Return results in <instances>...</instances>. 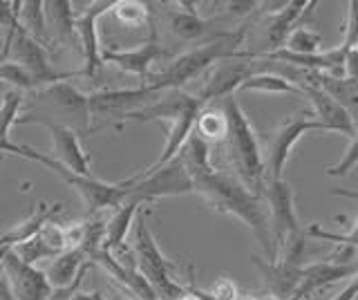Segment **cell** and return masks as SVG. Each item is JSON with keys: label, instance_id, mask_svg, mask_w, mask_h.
<instances>
[{"label": "cell", "instance_id": "cell-4", "mask_svg": "<svg viewBox=\"0 0 358 300\" xmlns=\"http://www.w3.org/2000/svg\"><path fill=\"white\" fill-rule=\"evenodd\" d=\"M244 43V27L235 31H222V34L213 36L204 45H197L184 54H179L175 61H171L166 70L150 74V79L141 83L148 85L155 92L166 90H182L186 83L197 79L208 68L217 65L220 61L240 57V45Z\"/></svg>", "mask_w": 358, "mask_h": 300}, {"label": "cell", "instance_id": "cell-34", "mask_svg": "<svg viewBox=\"0 0 358 300\" xmlns=\"http://www.w3.org/2000/svg\"><path fill=\"white\" fill-rule=\"evenodd\" d=\"M356 43H358V0H352V3H347V20L343 25L341 45L345 50H352L356 48Z\"/></svg>", "mask_w": 358, "mask_h": 300}, {"label": "cell", "instance_id": "cell-13", "mask_svg": "<svg viewBox=\"0 0 358 300\" xmlns=\"http://www.w3.org/2000/svg\"><path fill=\"white\" fill-rule=\"evenodd\" d=\"M115 7V0H101V3H90L87 9L76 14V36H78V45H81L83 54V70L78 74L87 76V79H94V76L103 68V59H101V41H99V18L112 12Z\"/></svg>", "mask_w": 358, "mask_h": 300}, {"label": "cell", "instance_id": "cell-23", "mask_svg": "<svg viewBox=\"0 0 358 300\" xmlns=\"http://www.w3.org/2000/svg\"><path fill=\"white\" fill-rule=\"evenodd\" d=\"M70 0H48L45 3V18H48L50 36L61 45H72L76 41V12Z\"/></svg>", "mask_w": 358, "mask_h": 300}, {"label": "cell", "instance_id": "cell-43", "mask_svg": "<svg viewBox=\"0 0 358 300\" xmlns=\"http://www.w3.org/2000/svg\"><path fill=\"white\" fill-rule=\"evenodd\" d=\"M9 249H0V271H3V260H5V253H7Z\"/></svg>", "mask_w": 358, "mask_h": 300}, {"label": "cell", "instance_id": "cell-24", "mask_svg": "<svg viewBox=\"0 0 358 300\" xmlns=\"http://www.w3.org/2000/svg\"><path fill=\"white\" fill-rule=\"evenodd\" d=\"M179 7L177 12L168 14V27L171 31L182 41H199L201 36H206L210 31V20L201 18L197 12V3H177Z\"/></svg>", "mask_w": 358, "mask_h": 300}, {"label": "cell", "instance_id": "cell-17", "mask_svg": "<svg viewBox=\"0 0 358 300\" xmlns=\"http://www.w3.org/2000/svg\"><path fill=\"white\" fill-rule=\"evenodd\" d=\"M358 273V264H334L327 260H318L313 264L302 266L300 271V283L296 287L294 296L289 300H307L311 294L322 292L334 283L347 280V278H354Z\"/></svg>", "mask_w": 358, "mask_h": 300}, {"label": "cell", "instance_id": "cell-30", "mask_svg": "<svg viewBox=\"0 0 358 300\" xmlns=\"http://www.w3.org/2000/svg\"><path fill=\"white\" fill-rule=\"evenodd\" d=\"M112 14L126 27H143L150 23V9L139 0H115Z\"/></svg>", "mask_w": 358, "mask_h": 300}, {"label": "cell", "instance_id": "cell-44", "mask_svg": "<svg viewBox=\"0 0 358 300\" xmlns=\"http://www.w3.org/2000/svg\"><path fill=\"white\" fill-rule=\"evenodd\" d=\"M94 300H108V298H106L103 294H99V292H96V298H94Z\"/></svg>", "mask_w": 358, "mask_h": 300}, {"label": "cell", "instance_id": "cell-28", "mask_svg": "<svg viewBox=\"0 0 358 300\" xmlns=\"http://www.w3.org/2000/svg\"><path fill=\"white\" fill-rule=\"evenodd\" d=\"M18 25L27 31V34L38 41L41 45L50 41L48 31V18H45V3L41 0H20V14H18Z\"/></svg>", "mask_w": 358, "mask_h": 300}, {"label": "cell", "instance_id": "cell-41", "mask_svg": "<svg viewBox=\"0 0 358 300\" xmlns=\"http://www.w3.org/2000/svg\"><path fill=\"white\" fill-rule=\"evenodd\" d=\"M331 195L347 197V199H358V191H350V188H334Z\"/></svg>", "mask_w": 358, "mask_h": 300}, {"label": "cell", "instance_id": "cell-16", "mask_svg": "<svg viewBox=\"0 0 358 300\" xmlns=\"http://www.w3.org/2000/svg\"><path fill=\"white\" fill-rule=\"evenodd\" d=\"M162 54H164V48L159 45V38H157V29H152L150 38L145 43H141L139 48H132V50H115V48L108 50V48H103L101 59H103V63H112L121 72L139 76V79H143V83H145L150 79L152 63L159 59Z\"/></svg>", "mask_w": 358, "mask_h": 300}, {"label": "cell", "instance_id": "cell-20", "mask_svg": "<svg viewBox=\"0 0 358 300\" xmlns=\"http://www.w3.org/2000/svg\"><path fill=\"white\" fill-rule=\"evenodd\" d=\"M92 266L94 262L81 249H67L61 255H56L54 260H50V264L43 271L48 276L52 289H67L74 283H81Z\"/></svg>", "mask_w": 358, "mask_h": 300}, {"label": "cell", "instance_id": "cell-31", "mask_svg": "<svg viewBox=\"0 0 358 300\" xmlns=\"http://www.w3.org/2000/svg\"><path fill=\"white\" fill-rule=\"evenodd\" d=\"M320 45H322V36L318 31H313L305 25H298L291 34L287 36L285 41V50L294 52V54H318L320 52Z\"/></svg>", "mask_w": 358, "mask_h": 300}, {"label": "cell", "instance_id": "cell-27", "mask_svg": "<svg viewBox=\"0 0 358 300\" xmlns=\"http://www.w3.org/2000/svg\"><path fill=\"white\" fill-rule=\"evenodd\" d=\"M242 92H264V94H302L300 87L282 74L273 72H255L242 85Z\"/></svg>", "mask_w": 358, "mask_h": 300}, {"label": "cell", "instance_id": "cell-8", "mask_svg": "<svg viewBox=\"0 0 358 300\" xmlns=\"http://www.w3.org/2000/svg\"><path fill=\"white\" fill-rule=\"evenodd\" d=\"M311 130L324 132L322 126L313 119V113L302 110V113L282 121V124L271 132V137H268V146H266V157H264L266 182L282 180V173H285V166L291 157V150H294L296 143Z\"/></svg>", "mask_w": 358, "mask_h": 300}, {"label": "cell", "instance_id": "cell-11", "mask_svg": "<svg viewBox=\"0 0 358 300\" xmlns=\"http://www.w3.org/2000/svg\"><path fill=\"white\" fill-rule=\"evenodd\" d=\"M162 92L150 90L148 85L139 87H126V90H101L87 94L90 101V117L92 121H123L130 113L150 106L159 99Z\"/></svg>", "mask_w": 358, "mask_h": 300}, {"label": "cell", "instance_id": "cell-9", "mask_svg": "<svg viewBox=\"0 0 358 300\" xmlns=\"http://www.w3.org/2000/svg\"><path fill=\"white\" fill-rule=\"evenodd\" d=\"M264 199H266V210H268V224H271V238H273V249L275 255L285 247L291 238L302 236L298 213H296V195L289 182L278 180V182H266L264 186Z\"/></svg>", "mask_w": 358, "mask_h": 300}, {"label": "cell", "instance_id": "cell-38", "mask_svg": "<svg viewBox=\"0 0 358 300\" xmlns=\"http://www.w3.org/2000/svg\"><path fill=\"white\" fill-rule=\"evenodd\" d=\"M255 7H260V3H227V14L231 16H249Z\"/></svg>", "mask_w": 358, "mask_h": 300}, {"label": "cell", "instance_id": "cell-25", "mask_svg": "<svg viewBox=\"0 0 358 300\" xmlns=\"http://www.w3.org/2000/svg\"><path fill=\"white\" fill-rule=\"evenodd\" d=\"M139 213H141V204L123 202L115 213H112V217L106 222V249L110 253L126 247V238L134 229V222H137Z\"/></svg>", "mask_w": 358, "mask_h": 300}, {"label": "cell", "instance_id": "cell-36", "mask_svg": "<svg viewBox=\"0 0 358 300\" xmlns=\"http://www.w3.org/2000/svg\"><path fill=\"white\" fill-rule=\"evenodd\" d=\"M83 283V280H81ZM81 283H74L72 287L67 289H54L50 300H94L96 298V292L92 294H85V292H78V287H81Z\"/></svg>", "mask_w": 358, "mask_h": 300}, {"label": "cell", "instance_id": "cell-10", "mask_svg": "<svg viewBox=\"0 0 358 300\" xmlns=\"http://www.w3.org/2000/svg\"><path fill=\"white\" fill-rule=\"evenodd\" d=\"M50 171L59 175L67 186H72L74 191L81 195L83 204L87 206L90 213H94V210H103V208L117 210L128 199V188L130 186H128L126 180L117 182V184H110V182L99 180V177H94V175H87V177L74 175L67 169H63L59 162H54Z\"/></svg>", "mask_w": 358, "mask_h": 300}, {"label": "cell", "instance_id": "cell-19", "mask_svg": "<svg viewBox=\"0 0 358 300\" xmlns=\"http://www.w3.org/2000/svg\"><path fill=\"white\" fill-rule=\"evenodd\" d=\"M253 264L257 266V271L264 278V285L268 287L275 298L280 300H289L294 296L296 287L300 283V271L302 264L294 260H285V258H275V260H262L260 255H253Z\"/></svg>", "mask_w": 358, "mask_h": 300}, {"label": "cell", "instance_id": "cell-6", "mask_svg": "<svg viewBox=\"0 0 358 300\" xmlns=\"http://www.w3.org/2000/svg\"><path fill=\"white\" fill-rule=\"evenodd\" d=\"M128 199L126 202L137 204H152L162 197H179L195 193V182L190 180L188 171L179 157L168 162L162 169L152 173H137L128 177Z\"/></svg>", "mask_w": 358, "mask_h": 300}, {"label": "cell", "instance_id": "cell-3", "mask_svg": "<svg viewBox=\"0 0 358 300\" xmlns=\"http://www.w3.org/2000/svg\"><path fill=\"white\" fill-rule=\"evenodd\" d=\"M220 108L227 117V148L229 159L235 171V177L249 188L251 193L260 195L266 186V171H264V157L257 135L251 126L249 117L244 115L242 106L238 103L235 94L224 97L220 101Z\"/></svg>", "mask_w": 358, "mask_h": 300}, {"label": "cell", "instance_id": "cell-37", "mask_svg": "<svg viewBox=\"0 0 358 300\" xmlns=\"http://www.w3.org/2000/svg\"><path fill=\"white\" fill-rule=\"evenodd\" d=\"M343 74H345V79L358 81V48L347 50L345 63H343Z\"/></svg>", "mask_w": 358, "mask_h": 300}, {"label": "cell", "instance_id": "cell-7", "mask_svg": "<svg viewBox=\"0 0 358 300\" xmlns=\"http://www.w3.org/2000/svg\"><path fill=\"white\" fill-rule=\"evenodd\" d=\"M11 61L25 68L41 87H48L54 83L70 81L72 76H78V72H59L52 68V63L45 57V50L38 41H34L20 25L9 31L5 36V48L0 52V63Z\"/></svg>", "mask_w": 358, "mask_h": 300}, {"label": "cell", "instance_id": "cell-33", "mask_svg": "<svg viewBox=\"0 0 358 300\" xmlns=\"http://www.w3.org/2000/svg\"><path fill=\"white\" fill-rule=\"evenodd\" d=\"M350 146H347L345 155L341 157V162H336L334 166L327 169L329 177H345L354 171V166L358 164V119H354V135L350 137Z\"/></svg>", "mask_w": 358, "mask_h": 300}, {"label": "cell", "instance_id": "cell-15", "mask_svg": "<svg viewBox=\"0 0 358 300\" xmlns=\"http://www.w3.org/2000/svg\"><path fill=\"white\" fill-rule=\"evenodd\" d=\"M302 97L309 99L313 108V119L322 126L324 132H338V135H354V119L334 97L318 87L316 83H298Z\"/></svg>", "mask_w": 358, "mask_h": 300}, {"label": "cell", "instance_id": "cell-21", "mask_svg": "<svg viewBox=\"0 0 358 300\" xmlns=\"http://www.w3.org/2000/svg\"><path fill=\"white\" fill-rule=\"evenodd\" d=\"M318 3H287L282 9H278L275 14L268 16L266 20V29H264V38L268 43V52H275L280 50V45H285L287 36L300 25V18H305L307 14L313 12V7Z\"/></svg>", "mask_w": 358, "mask_h": 300}, {"label": "cell", "instance_id": "cell-1", "mask_svg": "<svg viewBox=\"0 0 358 300\" xmlns=\"http://www.w3.org/2000/svg\"><path fill=\"white\" fill-rule=\"evenodd\" d=\"M195 193L204 197V202L224 215H233L244 222L262 247L264 260H275L271 224H268V210L262 206V197L251 193L238 177L215 171L195 182Z\"/></svg>", "mask_w": 358, "mask_h": 300}, {"label": "cell", "instance_id": "cell-12", "mask_svg": "<svg viewBox=\"0 0 358 300\" xmlns=\"http://www.w3.org/2000/svg\"><path fill=\"white\" fill-rule=\"evenodd\" d=\"M253 74H255V59L249 57V52H240V57L213 65L204 87L197 92V99L204 106L215 101V99L222 101L224 97H231L235 90H240V85Z\"/></svg>", "mask_w": 358, "mask_h": 300}, {"label": "cell", "instance_id": "cell-29", "mask_svg": "<svg viewBox=\"0 0 358 300\" xmlns=\"http://www.w3.org/2000/svg\"><path fill=\"white\" fill-rule=\"evenodd\" d=\"M227 117H224L222 108H201L195 121V135L201 137L206 143H215L227 139Z\"/></svg>", "mask_w": 358, "mask_h": 300}, {"label": "cell", "instance_id": "cell-40", "mask_svg": "<svg viewBox=\"0 0 358 300\" xmlns=\"http://www.w3.org/2000/svg\"><path fill=\"white\" fill-rule=\"evenodd\" d=\"M0 300H16L14 294H11L7 280H5V276H0Z\"/></svg>", "mask_w": 358, "mask_h": 300}, {"label": "cell", "instance_id": "cell-5", "mask_svg": "<svg viewBox=\"0 0 358 300\" xmlns=\"http://www.w3.org/2000/svg\"><path fill=\"white\" fill-rule=\"evenodd\" d=\"M134 244H132V253H134V262H137V269L143 273V278L152 285L155 294L159 296V300H177L186 294V287L179 285L173 278L175 264L162 253L159 244H157L152 231L148 227V215L141 213L137 215L134 222Z\"/></svg>", "mask_w": 358, "mask_h": 300}, {"label": "cell", "instance_id": "cell-18", "mask_svg": "<svg viewBox=\"0 0 358 300\" xmlns=\"http://www.w3.org/2000/svg\"><path fill=\"white\" fill-rule=\"evenodd\" d=\"M50 137H52V155L50 157L54 162H59L63 169H67L74 175H92L90 171V157L85 148L81 146V135L70 128L63 126H50L48 128Z\"/></svg>", "mask_w": 358, "mask_h": 300}, {"label": "cell", "instance_id": "cell-2", "mask_svg": "<svg viewBox=\"0 0 358 300\" xmlns=\"http://www.w3.org/2000/svg\"><path fill=\"white\" fill-rule=\"evenodd\" d=\"M20 124H31L43 128L63 126L85 137L92 130L87 94L76 90L67 81L34 90L29 92V97L22 99V110L16 126Z\"/></svg>", "mask_w": 358, "mask_h": 300}, {"label": "cell", "instance_id": "cell-35", "mask_svg": "<svg viewBox=\"0 0 358 300\" xmlns=\"http://www.w3.org/2000/svg\"><path fill=\"white\" fill-rule=\"evenodd\" d=\"M18 14H20V0L16 3H5L0 0V29H5L7 34L18 27Z\"/></svg>", "mask_w": 358, "mask_h": 300}, {"label": "cell", "instance_id": "cell-26", "mask_svg": "<svg viewBox=\"0 0 358 300\" xmlns=\"http://www.w3.org/2000/svg\"><path fill=\"white\" fill-rule=\"evenodd\" d=\"M177 157L182 159L184 169L188 171L193 182H199L201 177H206V175L217 171L215 166L210 164V143H206L201 137H197L195 132L188 137V141L184 143V148L179 150Z\"/></svg>", "mask_w": 358, "mask_h": 300}, {"label": "cell", "instance_id": "cell-32", "mask_svg": "<svg viewBox=\"0 0 358 300\" xmlns=\"http://www.w3.org/2000/svg\"><path fill=\"white\" fill-rule=\"evenodd\" d=\"M14 251L18 258L22 260V262H27V264H36V262H41V260H54L56 255H61V253H56L48 242H45L43 238H41V233L36 238H31V240H27V242H22V244H18V247H14L11 249Z\"/></svg>", "mask_w": 358, "mask_h": 300}, {"label": "cell", "instance_id": "cell-42", "mask_svg": "<svg viewBox=\"0 0 358 300\" xmlns=\"http://www.w3.org/2000/svg\"><path fill=\"white\" fill-rule=\"evenodd\" d=\"M177 300H199V298H197L195 294H190V292H188V289H186V294H184L182 298H177Z\"/></svg>", "mask_w": 358, "mask_h": 300}, {"label": "cell", "instance_id": "cell-22", "mask_svg": "<svg viewBox=\"0 0 358 300\" xmlns=\"http://www.w3.org/2000/svg\"><path fill=\"white\" fill-rule=\"evenodd\" d=\"M61 210H63V204H59V202L56 204H45V202L36 204V208L31 210V215L27 220H22L16 227H11L9 231L0 233V247L14 249V247H18V244L36 238L43 231V227L48 224L56 213H61Z\"/></svg>", "mask_w": 358, "mask_h": 300}, {"label": "cell", "instance_id": "cell-45", "mask_svg": "<svg viewBox=\"0 0 358 300\" xmlns=\"http://www.w3.org/2000/svg\"><path fill=\"white\" fill-rule=\"evenodd\" d=\"M356 48H358V43H356Z\"/></svg>", "mask_w": 358, "mask_h": 300}, {"label": "cell", "instance_id": "cell-39", "mask_svg": "<svg viewBox=\"0 0 358 300\" xmlns=\"http://www.w3.org/2000/svg\"><path fill=\"white\" fill-rule=\"evenodd\" d=\"M358 298V273L350 278V285H347L341 294H336L331 300H356Z\"/></svg>", "mask_w": 358, "mask_h": 300}, {"label": "cell", "instance_id": "cell-14", "mask_svg": "<svg viewBox=\"0 0 358 300\" xmlns=\"http://www.w3.org/2000/svg\"><path fill=\"white\" fill-rule=\"evenodd\" d=\"M3 276L16 300H50L54 292L45 271L36 264L22 262L11 249L5 253Z\"/></svg>", "mask_w": 358, "mask_h": 300}]
</instances>
